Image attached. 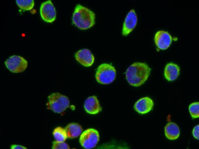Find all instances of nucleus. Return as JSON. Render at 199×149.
Returning <instances> with one entry per match:
<instances>
[{"label": "nucleus", "instance_id": "obj_1", "mask_svg": "<svg viewBox=\"0 0 199 149\" xmlns=\"http://www.w3.org/2000/svg\"><path fill=\"white\" fill-rule=\"evenodd\" d=\"M150 72V69L146 64L135 62L127 69L126 72V78L131 85L140 86L147 80Z\"/></svg>", "mask_w": 199, "mask_h": 149}, {"label": "nucleus", "instance_id": "obj_2", "mask_svg": "<svg viewBox=\"0 0 199 149\" xmlns=\"http://www.w3.org/2000/svg\"><path fill=\"white\" fill-rule=\"evenodd\" d=\"M72 20L73 23L79 29L86 30L94 25L95 15L89 9L78 4L75 9Z\"/></svg>", "mask_w": 199, "mask_h": 149}, {"label": "nucleus", "instance_id": "obj_3", "mask_svg": "<svg viewBox=\"0 0 199 149\" xmlns=\"http://www.w3.org/2000/svg\"><path fill=\"white\" fill-rule=\"evenodd\" d=\"M48 98L47 108L55 113H62L69 106L70 101L68 97L59 93H53Z\"/></svg>", "mask_w": 199, "mask_h": 149}, {"label": "nucleus", "instance_id": "obj_4", "mask_svg": "<svg viewBox=\"0 0 199 149\" xmlns=\"http://www.w3.org/2000/svg\"><path fill=\"white\" fill-rule=\"evenodd\" d=\"M116 71L115 68L111 65L103 63L97 68L95 74L97 81L105 85L112 83L115 79Z\"/></svg>", "mask_w": 199, "mask_h": 149}, {"label": "nucleus", "instance_id": "obj_5", "mask_svg": "<svg viewBox=\"0 0 199 149\" xmlns=\"http://www.w3.org/2000/svg\"><path fill=\"white\" fill-rule=\"evenodd\" d=\"M100 136L96 130L92 128L88 129L81 135L79 142L81 145L86 149H91L96 147L99 141Z\"/></svg>", "mask_w": 199, "mask_h": 149}, {"label": "nucleus", "instance_id": "obj_6", "mask_svg": "<svg viewBox=\"0 0 199 149\" xmlns=\"http://www.w3.org/2000/svg\"><path fill=\"white\" fill-rule=\"evenodd\" d=\"M27 62L21 56L14 55L10 57L5 62L7 68L13 73L24 71L27 66Z\"/></svg>", "mask_w": 199, "mask_h": 149}, {"label": "nucleus", "instance_id": "obj_7", "mask_svg": "<svg viewBox=\"0 0 199 149\" xmlns=\"http://www.w3.org/2000/svg\"><path fill=\"white\" fill-rule=\"evenodd\" d=\"M40 12L42 19L45 22L51 23L56 19V11L50 0L47 1L41 4Z\"/></svg>", "mask_w": 199, "mask_h": 149}, {"label": "nucleus", "instance_id": "obj_8", "mask_svg": "<svg viewBox=\"0 0 199 149\" xmlns=\"http://www.w3.org/2000/svg\"><path fill=\"white\" fill-rule=\"evenodd\" d=\"M154 39L157 47L160 49L163 50L167 49L170 46L172 38L168 32L160 30L155 34Z\"/></svg>", "mask_w": 199, "mask_h": 149}, {"label": "nucleus", "instance_id": "obj_9", "mask_svg": "<svg viewBox=\"0 0 199 149\" xmlns=\"http://www.w3.org/2000/svg\"><path fill=\"white\" fill-rule=\"evenodd\" d=\"M137 17L135 10H131L127 14L123 23L122 34L126 36L135 27L137 22Z\"/></svg>", "mask_w": 199, "mask_h": 149}, {"label": "nucleus", "instance_id": "obj_10", "mask_svg": "<svg viewBox=\"0 0 199 149\" xmlns=\"http://www.w3.org/2000/svg\"><path fill=\"white\" fill-rule=\"evenodd\" d=\"M76 60L81 64L86 67L91 66L94 61V57L91 51L87 49L78 50L75 55Z\"/></svg>", "mask_w": 199, "mask_h": 149}, {"label": "nucleus", "instance_id": "obj_11", "mask_svg": "<svg viewBox=\"0 0 199 149\" xmlns=\"http://www.w3.org/2000/svg\"><path fill=\"white\" fill-rule=\"evenodd\" d=\"M154 105V102L152 100L148 97H145L136 102L134 105V108L139 113L144 114L150 111Z\"/></svg>", "mask_w": 199, "mask_h": 149}, {"label": "nucleus", "instance_id": "obj_12", "mask_svg": "<svg viewBox=\"0 0 199 149\" xmlns=\"http://www.w3.org/2000/svg\"><path fill=\"white\" fill-rule=\"evenodd\" d=\"M84 107L87 113L92 114L98 113L102 110L98 99L94 95L88 97L85 100Z\"/></svg>", "mask_w": 199, "mask_h": 149}, {"label": "nucleus", "instance_id": "obj_13", "mask_svg": "<svg viewBox=\"0 0 199 149\" xmlns=\"http://www.w3.org/2000/svg\"><path fill=\"white\" fill-rule=\"evenodd\" d=\"M180 73V68L176 64L170 63L166 65L164 75L166 79L169 81L176 80L179 76Z\"/></svg>", "mask_w": 199, "mask_h": 149}, {"label": "nucleus", "instance_id": "obj_14", "mask_svg": "<svg viewBox=\"0 0 199 149\" xmlns=\"http://www.w3.org/2000/svg\"><path fill=\"white\" fill-rule=\"evenodd\" d=\"M164 132L166 137L170 140L177 139L180 134V130L178 126L172 122H169L165 126Z\"/></svg>", "mask_w": 199, "mask_h": 149}, {"label": "nucleus", "instance_id": "obj_15", "mask_svg": "<svg viewBox=\"0 0 199 149\" xmlns=\"http://www.w3.org/2000/svg\"><path fill=\"white\" fill-rule=\"evenodd\" d=\"M67 137L73 139L79 136L81 133V126L78 123H72L68 124L65 129Z\"/></svg>", "mask_w": 199, "mask_h": 149}, {"label": "nucleus", "instance_id": "obj_16", "mask_svg": "<svg viewBox=\"0 0 199 149\" xmlns=\"http://www.w3.org/2000/svg\"><path fill=\"white\" fill-rule=\"evenodd\" d=\"M53 134L56 140L58 141L64 142L67 138L65 129L60 127L55 129Z\"/></svg>", "mask_w": 199, "mask_h": 149}, {"label": "nucleus", "instance_id": "obj_17", "mask_svg": "<svg viewBox=\"0 0 199 149\" xmlns=\"http://www.w3.org/2000/svg\"><path fill=\"white\" fill-rule=\"evenodd\" d=\"M16 3L18 7L24 11H30L34 6L33 0H16Z\"/></svg>", "mask_w": 199, "mask_h": 149}, {"label": "nucleus", "instance_id": "obj_18", "mask_svg": "<svg viewBox=\"0 0 199 149\" xmlns=\"http://www.w3.org/2000/svg\"><path fill=\"white\" fill-rule=\"evenodd\" d=\"M190 113L193 118L199 117V103L195 102L191 104L189 107Z\"/></svg>", "mask_w": 199, "mask_h": 149}, {"label": "nucleus", "instance_id": "obj_19", "mask_svg": "<svg viewBox=\"0 0 199 149\" xmlns=\"http://www.w3.org/2000/svg\"><path fill=\"white\" fill-rule=\"evenodd\" d=\"M52 148L53 149L70 148L69 146L66 143L56 140L53 142Z\"/></svg>", "mask_w": 199, "mask_h": 149}, {"label": "nucleus", "instance_id": "obj_20", "mask_svg": "<svg viewBox=\"0 0 199 149\" xmlns=\"http://www.w3.org/2000/svg\"><path fill=\"white\" fill-rule=\"evenodd\" d=\"M199 124L195 126L194 128L192 133L195 138L199 140Z\"/></svg>", "mask_w": 199, "mask_h": 149}, {"label": "nucleus", "instance_id": "obj_21", "mask_svg": "<svg viewBox=\"0 0 199 149\" xmlns=\"http://www.w3.org/2000/svg\"><path fill=\"white\" fill-rule=\"evenodd\" d=\"M12 149H26L27 148L23 146L18 145H12L11 146Z\"/></svg>", "mask_w": 199, "mask_h": 149}]
</instances>
